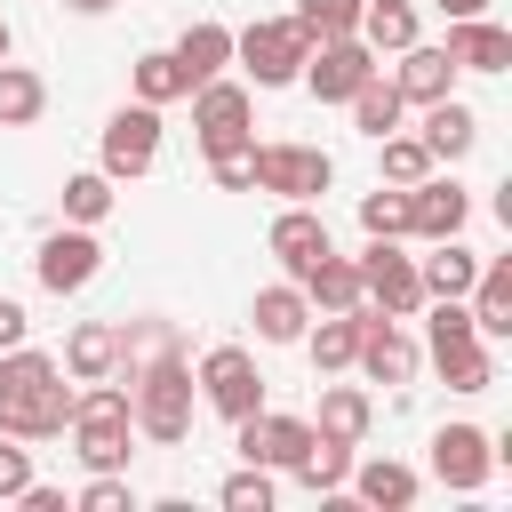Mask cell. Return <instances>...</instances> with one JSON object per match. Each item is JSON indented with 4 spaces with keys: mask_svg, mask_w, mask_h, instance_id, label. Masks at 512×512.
Here are the masks:
<instances>
[{
    "mask_svg": "<svg viewBox=\"0 0 512 512\" xmlns=\"http://www.w3.org/2000/svg\"><path fill=\"white\" fill-rule=\"evenodd\" d=\"M72 400L80 392H72L56 352H40V344L0 352V432L8 440H56L72 424Z\"/></svg>",
    "mask_w": 512,
    "mask_h": 512,
    "instance_id": "1",
    "label": "cell"
},
{
    "mask_svg": "<svg viewBox=\"0 0 512 512\" xmlns=\"http://www.w3.org/2000/svg\"><path fill=\"white\" fill-rule=\"evenodd\" d=\"M192 400H200V384H192V360H184L176 344L128 368V416H136V432H144V440L176 448V440L192 432Z\"/></svg>",
    "mask_w": 512,
    "mask_h": 512,
    "instance_id": "2",
    "label": "cell"
},
{
    "mask_svg": "<svg viewBox=\"0 0 512 512\" xmlns=\"http://www.w3.org/2000/svg\"><path fill=\"white\" fill-rule=\"evenodd\" d=\"M424 360L448 376V392H488L496 384V352L480 344L464 296H432V320H424Z\"/></svg>",
    "mask_w": 512,
    "mask_h": 512,
    "instance_id": "3",
    "label": "cell"
},
{
    "mask_svg": "<svg viewBox=\"0 0 512 512\" xmlns=\"http://www.w3.org/2000/svg\"><path fill=\"white\" fill-rule=\"evenodd\" d=\"M304 56H312V32H304L296 16H264V24L232 32V64H240L256 88H288V80L304 72Z\"/></svg>",
    "mask_w": 512,
    "mask_h": 512,
    "instance_id": "4",
    "label": "cell"
},
{
    "mask_svg": "<svg viewBox=\"0 0 512 512\" xmlns=\"http://www.w3.org/2000/svg\"><path fill=\"white\" fill-rule=\"evenodd\" d=\"M248 120H256L248 80H224V72H216V80H200V88H192V136H200V152H208V160L248 152V144H256V128H248Z\"/></svg>",
    "mask_w": 512,
    "mask_h": 512,
    "instance_id": "5",
    "label": "cell"
},
{
    "mask_svg": "<svg viewBox=\"0 0 512 512\" xmlns=\"http://www.w3.org/2000/svg\"><path fill=\"white\" fill-rule=\"evenodd\" d=\"M352 264H360V304L368 312H384V320H416L424 312V280H416V256L400 240H368Z\"/></svg>",
    "mask_w": 512,
    "mask_h": 512,
    "instance_id": "6",
    "label": "cell"
},
{
    "mask_svg": "<svg viewBox=\"0 0 512 512\" xmlns=\"http://www.w3.org/2000/svg\"><path fill=\"white\" fill-rule=\"evenodd\" d=\"M192 384H200V400H208L224 424H240V416L264 408V368H256L248 344H208L200 368H192Z\"/></svg>",
    "mask_w": 512,
    "mask_h": 512,
    "instance_id": "7",
    "label": "cell"
},
{
    "mask_svg": "<svg viewBox=\"0 0 512 512\" xmlns=\"http://www.w3.org/2000/svg\"><path fill=\"white\" fill-rule=\"evenodd\" d=\"M160 160V104H120L104 120V144H96V168L112 184H136L144 168Z\"/></svg>",
    "mask_w": 512,
    "mask_h": 512,
    "instance_id": "8",
    "label": "cell"
},
{
    "mask_svg": "<svg viewBox=\"0 0 512 512\" xmlns=\"http://www.w3.org/2000/svg\"><path fill=\"white\" fill-rule=\"evenodd\" d=\"M336 184V160L320 152V144H256V192H272V200H320Z\"/></svg>",
    "mask_w": 512,
    "mask_h": 512,
    "instance_id": "9",
    "label": "cell"
},
{
    "mask_svg": "<svg viewBox=\"0 0 512 512\" xmlns=\"http://www.w3.org/2000/svg\"><path fill=\"white\" fill-rule=\"evenodd\" d=\"M32 272H40L48 296H80V288L104 272V240H96V224H56V232L40 240V256H32Z\"/></svg>",
    "mask_w": 512,
    "mask_h": 512,
    "instance_id": "10",
    "label": "cell"
},
{
    "mask_svg": "<svg viewBox=\"0 0 512 512\" xmlns=\"http://www.w3.org/2000/svg\"><path fill=\"white\" fill-rule=\"evenodd\" d=\"M416 336L400 328V320H384V312H368L360 304V352H352V368L368 376V384H392V392H408L416 384Z\"/></svg>",
    "mask_w": 512,
    "mask_h": 512,
    "instance_id": "11",
    "label": "cell"
},
{
    "mask_svg": "<svg viewBox=\"0 0 512 512\" xmlns=\"http://www.w3.org/2000/svg\"><path fill=\"white\" fill-rule=\"evenodd\" d=\"M368 72H384V64H376V48H368L360 32H344V40H312V56H304V72H296V80H304L320 104H344Z\"/></svg>",
    "mask_w": 512,
    "mask_h": 512,
    "instance_id": "12",
    "label": "cell"
},
{
    "mask_svg": "<svg viewBox=\"0 0 512 512\" xmlns=\"http://www.w3.org/2000/svg\"><path fill=\"white\" fill-rule=\"evenodd\" d=\"M304 440H312V416H280V408H256V416L232 424L240 464H264V472H288L304 456Z\"/></svg>",
    "mask_w": 512,
    "mask_h": 512,
    "instance_id": "13",
    "label": "cell"
},
{
    "mask_svg": "<svg viewBox=\"0 0 512 512\" xmlns=\"http://www.w3.org/2000/svg\"><path fill=\"white\" fill-rule=\"evenodd\" d=\"M488 472H496V440L480 424H440L432 432V480L440 488L472 496V488H488Z\"/></svg>",
    "mask_w": 512,
    "mask_h": 512,
    "instance_id": "14",
    "label": "cell"
},
{
    "mask_svg": "<svg viewBox=\"0 0 512 512\" xmlns=\"http://www.w3.org/2000/svg\"><path fill=\"white\" fill-rule=\"evenodd\" d=\"M464 216H472V192L456 176L432 168L408 184V240H448V232H464Z\"/></svg>",
    "mask_w": 512,
    "mask_h": 512,
    "instance_id": "15",
    "label": "cell"
},
{
    "mask_svg": "<svg viewBox=\"0 0 512 512\" xmlns=\"http://www.w3.org/2000/svg\"><path fill=\"white\" fill-rule=\"evenodd\" d=\"M336 240H328V216L312 208V200H280V216H272V256H280V272L288 280H304V264H320Z\"/></svg>",
    "mask_w": 512,
    "mask_h": 512,
    "instance_id": "16",
    "label": "cell"
},
{
    "mask_svg": "<svg viewBox=\"0 0 512 512\" xmlns=\"http://www.w3.org/2000/svg\"><path fill=\"white\" fill-rule=\"evenodd\" d=\"M464 312H472L480 344H504L512 336V256H480V272L464 288Z\"/></svg>",
    "mask_w": 512,
    "mask_h": 512,
    "instance_id": "17",
    "label": "cell"
},
{
    "mask_svg": "<svg viewBox=\"0 0 512 512\" xmlns=\"http://www.w3.org/2000/svg\"><path fill=\"white\" fill-rule=\"evenodd\" d=\"M448 64L456 72H512V32L488 24V16H448Z\"/></svg>",
    "mask_w": 512,
    "mask_h": 512,
    "instance_id": "18",
    "label": "cell"
},
{
    "mask_svg": "<svg viewBox=\"0 0 512 512\" xmlns=\"http://www.w3.org/2000/svg\"><path fill=\"white\" fill-rule=\"evenodd\" d=\"M344 488H352L360 504H376V512H408L424 480H416V464H400V456H352Z\"/></svg>",
    "mask_w": 512,
    "mask_h": 512,
    "instance_id": "19",
    "label": "cell"
},
{
    "mask_svg": "<svg viewBox=\"0 0 512 512\" xmlns=\"http://www.w3.org/2000/svg\"><path fill=\"white\" fill-rule=\"evenodd\" d=\"M392 88H400V104H440V96H456V64H448V48H424V40H408L400 48V64H392Z\"/></svg>",
    "mask_w": 512,
    "mask_h": 512,
    "instance_id": "20",
    "label": "cell"
},
{
    "mask_svg": "<svg viewBox=\"0 0 512 512\" xmlns=\"http://www.w3.org/2000/svg\"><path fill=\"white\" fill-rule=\"evenodd\" d=\"M176 72H184V88H200V80H216L224 64H232V24H216V16H200V24H184L176 32Z\"/></svg>",
    "mask_w": 512,
    "mask_h": 512,
    "instance_id": "21",
    "label": "cell"
},
{
    "mask_svg": "<svg viewBox=\"0 0 512 512\" xmlns=\"http://www.w3.org/2000/svg\"><path fill=\"white\" fill-rule=\"evenodd\" d=\"M416 136H424L432 160H464V152L480 144V112H472L464 96H440V104H424V128H416Z\"/></svg>",
    "mask_w": 512,
    "mask_h": 512,
    "instance_id": "22",
    "label": "cell"
},
{
    "mask_svg": "<svg viewBox=\"0 0 512 512\" xmlns=\"http://www.w3.org/2000/svg\"><path fill=\"white\" fill-rule=\"evenodd\" d=\"M248 320H256V336H264V344H296V336L312 328V304H304V288H296V280H272V288H256Z\"/></svg>",
    "mask_w": 512,
    "mask_h": 512,
    "instance_id": "23",
    "label": "cell"
},
{
    "mask_svg": "<svg viewBox=\"0 0 512 512\" xmlns=\"http://www.w3.org/2000/svg\"><path fill=\"white\" fill-rule=\"evenodd\" d=\"M64 376H72V384L120 376V328H112V320H80V328L64 336Z\"/></svg>",
    "mask_w": 512,
    "mask_h": 512,
    "instance_id": "24",
    "label": "cell"
},
{
    "mask_svg": "<svg viewBox=\"0 0 512 512\" xmlns=\"http://www.w3.org/2000/svg\"><path fill=\"white\" fill-rule=\"evenodd\" d=\"M432 256H416V280H424V304L432 296H464L472 288V272H480V256L464 248V232H448V240H424Z\"/></svg>",
    "mask_w": 512,
    "mask_h": 512,
    "instance_id": "25",
    "label": "cell"
},
{
    "mask_svg": "<svg viewBox=\"0 0 512 512\" xmlns=\"http://www.w3.org/2000/svg\"><path fill=\"white\" fill-rule=\"evenodd\" d=\"M296 288H304V304H312V312H360V264H352V256H336V248H328L320 264H304V280H296Z\"/></svg>",
    "mask_w": 512,
    "mask_h": 512,
    "instance_id": "26",
    "label": "cell"
},
{
    "mask_svg": "<svg viewBox=\"0 0 512 512\" xmlns=\"http://www.w3.org/2000/svg\"><path fill=\"white\" fill-rule=\"evenodd\" d=\"M320 328H304L296 344L312 352V368L320 376H336V368H352V352H360V312H312Z\"/></svg>",
    "mask_w": 512,
    "mask_h": 512,
    "instance_id": "27",
    "label": "cell"
},
{
    "mask_svg": "<svg viewBox=\"0 0 512 512\" xmlns=\"http://www.w3.org/2000/svg\"><path fill=\"white\" fill-rule=\"evenodd\" d=\"M368 424H376V400H368L360 384H328V392H320V424H312V432H328V440H352V448H360V440H368Z\"/></svg>",
    "mask_w": 512,
    "mask_h": 512,
    "instance_id": "28",
    "label": "cell"
},
{
    "mask_svg": "<svg viewBox=\"0 0 512 512\" xmlns=\"http://www.w3.org/2000/svg\"><path fill=\"white\" fill-rule=\"evenodd\" d=\"M344 112H352V128H360V136H392L408 104H400V88H392L384 72H368V80H360V88L344 96Z\"/></svg>",
    "mask_w": 512,
    "mask_h": 512,
    "instance_id": "29",
    "label": "cell"
},
{
    "mask_svg": "<svg viewBox=\"0 0 512 512\" xmlns=\"http://www.w3.org/2000/svg\"><path fill=\"white\" fill-rule=\"evenodd\" d=\"M288 472H296L312 496H336V488H344V472H352V440H328V432H312V440H304V456H296Z\"/></svg>",
    "mask_w": 512,
    "mask_h": 512,
    "instance_id": "30",
    "label": "cell"
},
{
    "mask_svg": "<svg viewBox=\"0 0 512 512\" xmlns=\"http://www.w3.org/2000/svg\"><path fill=\"white\" fill-rule=\"evenodd\" d=\"M40 112H48V80L32 64H8L0 56V128H32Z\"/></svg>",
    "mask_w": 512,
    "mask_h": 512,
    "instance_id": "31",
    "label": "cell"
},
{
    "mask_svg": "<svg viewBox=\"0 0 512 512\" xmlns=\"http://www.w3.org/2000/svg\"><path fill=\"white\" fill-rule=\"evenodd\" d=\"M360 40H368L376 56H384V48L400 56V48L416 40V8H408V0H368V8H360Z\"/></svg>",
    "mask_w": 512,
    "mask_h": 512,
    "instance_id": "32",
    "label": "cell"
},
{
    "mask_svg": "<svg viewBox=\"0 0 512 512\" xmlns=\"http://www.w3.org/2000/svg\"><path fill=\"white\" fill-rule=\"evenodd\" d=\"M128 88H136V104H176V96H192L168 48H144V56L128 64Z\"/></svg>",
    "mask_w": 512,
    "mask_h": 512,
    "instance_id": "33",
    "label": "cell"
},
{
    "mask_svg": "<svg viewBox=\"0 0 512 512\" xmlns=\"http://www.w3.org/2000/svg\"><path fill=\"white\" fill-rule=\"evenodd\" d=\"M112 176L104 168H80V176H64V224H104L112 216Z\"/></svg>",
    "mask_w": 512,
    "mask_h": 512,
    "instance_id": "34",
    "label": "cell"
},
{
    "mask_svg": "<svg viewBox=\"0 0 512 512\" xmlns=\"http://www.w3.org/2000/svg\"><path fill=\"white\" fill-rule=\"evenodd\" d=\"M360 232L368 240H408V184H376L360 200Z\"/></svg>",
    "mask_w": 512,
    "mask_h": 512,
    "instance_id": "35",
    "label": "cell"
},
{
    "mask_svg": "<svg viewBox=\"0 0 512 512\" xmlns=\"http://www.w3.org/2000/svg\"><path fill=\"white\" fill-rule=\"evenodd\" d=\"M376 152H384V176H376V184H416V176H432V168H440V160L424 152V136H400V128H392V136H376Z\"/></svg>",
    "mask_w": 512,
    "mask_h": 512,
    "instance_id": "36",
    "label": "cell"
},
{
    "mask_svg": "<svg viewBox=\"0 0 512 512\" xmlns=\"http://www.w3.org/2000/svg\"><path fill=\"white\" fill-rule=\"evenodd\" d=\"M360 8L368 0H296V24L312 40H344V32H360Z\"/></svg>",
    "mask_w": 512,
    "mask_h": 512,
    "instance_id": "37",
    "label": "cell"
},
{
    "mask_svg": "<svg viewBox=\"0 0 512 512\" xmlns=\"http://www.w3.org/2000/svg\"><path fill=\"white\" fill-rule=\"evenodd\" d=\"M216 496H224V512H272V472L264 464H240Z\"/></svg>",
    "mask_w": 512,
    "mask_h": 512,
    "instance_id": "38",
    "label": "cell"
},
{
    "mask_svg": "<svg viewBox=\"0 0 512 512\" xmlns=\"http://www.w3.org/2000/svg\"><path fill=\"white\" fill-rule=\"evenodd\" d=\"M72 504L80 512H136V488H128V472H88V488Z\"/></svg>",
    "mask_w": 512,
    "mask_h": 512,
    "instance_id": "39",
    "label": "cell"
},
{
    "mask_svg": "<svg viewBox=\"0 0 512 512\" xmlns=\"http://www.w3.org/2000/svg\"><path fill=\"white\" fill-rule=\"evenodd\" d=\"M24 488H32V448H24V440H8V432H0V504H16V496H24Z\"/></svg>",
    "mask_w": 512,
    "mask_h": 512,
    "instance_id": "40",
    "label": "cell"
},
{
    "mask_svg": "<svg viewBox=\"0 0 512 512\" xmlns=\"http://www.w3.org/2000/svg\"><path fill=\"white\" fill-rule=\"evenodd\" d=\"M208 176H216V192H256V144H248V152L208 160Z\"/></svg>",
    "mask_w": 512,
    "mask_h": 512,
    "instance_id": "41",
    "label": "cell"
},
{
    "mask_svg": "<svg viewBox=\"0 0 512 512\" xmlns=\"http://www.w3.org/2000/svg\"><path fill=\"white\" fill-rule=\"evenodd\" d=\"M16 344H32V312L16 296H0V352H16Z\"/></svg>",
    "mask_w": 512,
    "mask_h": 512,
    "instance_id": "42",
    "label": "cell"
},
{
    "mask_svg": "<svg viewBox=\"0 0 512 512\" xmlns=\"http://www.w3.org/2000/svg\"><path fill=\"white\" fill-rule=\"evenodd\" d=\"M16 504H24V512H64V488H48V480H32V488H24Z\"/></svg>",
    "mask_w": 512,
    "mask_h": 512,
    "instance_id": "43",
    "label": "cell"
},
{
    "mask_svg": "<svg viewBox=\"0 0 512 512\" xmlns=\"http://www.w3.org/2000/svg\"><path fill=\"white\" fill-rule=\"evenodd\" d=\"M440 16H488V0H432Z\"/></svg>",
    "mask_w": 512,
    "mask_h": 512,
    "instance_id": "44",
    "label": "cell"
},
{
    "mask_svg": "<svg viewBox=\"0 0 512 512\" xmlns=\"http://www.w3.org/2000/svg\"><path fill=\"white\" fill-rule=\"evenodd\" d=\"M64 8H72V16H104L112 0H64Z\"/></svg>",
    "mask_w": 512,
    "mask_h": 512,
    "instance_id": "45",
    "label": "cell"
},
{
    "mask_svg": "<svg viewBox=\"0 0 512 512\" xmlns=\"http://www.w3.org/2000/svg\"><path fill=\"white\" fill-rule=\"evenodd\" d=\"M8 48H16V40H8V16H0V56H8Z\"/></svg>",
    "mask_w": 512,
    "mask_h": 512,
    "instance_id": "46",
    "label": "cell"
}]
</instances>
